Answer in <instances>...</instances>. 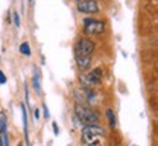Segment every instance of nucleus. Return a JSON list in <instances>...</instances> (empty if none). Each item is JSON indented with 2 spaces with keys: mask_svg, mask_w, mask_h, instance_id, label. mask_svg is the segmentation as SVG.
Masks as SVG:
<instances>
[{
  "mask_svg": "<svg viewBox=\"0 0 158 146\" xmlns=\"http://www.w3.org/2000/svg\"><path fill=\"white\" fill-rule=\"evenodd\" d=\"M82 140L86 146H101L104 142V130L100 126H84Z\"/></svg>",
  "mask_w": 158,
  "mask_h": 146,
  "instance_id": "1",
  "label": "nucleus"
},
{
  "mask_svg": "<svg viewBox=\"0 0 158 146\" xmlns=\"http://www.w3.org/2000/svg\"><path fill=\"white\" fill-rule=\"evenodd\" d=\"M75 114H76L78 121L84 123L85 126H98L100 116L95 110L86 107L84 104H76L75 105Z\"/></svg>",
  "mask_w": 158,
  "mask_h": 146,
  "instance_id": "2",
  "label": "nucleus"
},
{
  "mask_svg": "<svg viewBox=\"0 0 158 146\" xmlns=\"http://www.w3.org/2000/svg\"><path fill=\"white\" fill-rule=\"evenodd\" d=\"M84 31L88 35H100L106 31V23L97 19H85Z\"/></svg>",
  "mask_w": 158,
  "mask_h": 146,
  "instance_id": "3",
  "label": "nucleus"
},
{
  "mask_svg": "<svg viewBox=\"0 0 158 146\" xmlns=\"http://www.w3.org/2000/svg\"><path fill=\"white\" fill-rule=\"evenodd\" d=\"M76 50H78V56H81V57H91V54H92L94 50H95V45H94V43H92L91 39L82 38L78 43V48H76Z\"/></svg>",
  "mask_w": 158,
  "mask_h": 146,
  "instance_id": "4",
  "label": "nucleus"
},
{
  "mask_svg": "<svg viewBox=\"0 0 158 146\" xmlns=\"http://www.w3.org/2000/svg\"><path fill=\"white\" fill-rule=\"evenodd\" d=\"M76 9H78L81 13H97L100 10L98 7V3L95 0H81L76 5Z\"/></svg>",
  "mask_w": 158,
  "mask_h": 146,
  "instance_id": "5",
  "label": "nucleus"
},
{
  "mask_svg": "<svg viewBox=\"0 0 158 146\" xmlns=\"http://www.w3.org/2000/svg\"><path fill=\"white\" fill-rule=\"evenodd\" d=\"M84 80L88 82V85H92V86H97V85L101 83V79H102V69L97 67L94 69L92 72L88 73V76L86 78H82Z\"/></svg>",
  "mask_w": 158,
  "mask_h": 146,
  "instance_id": "6",
  "label": "nucleus"
},
{
  "mask_svg": "<svg viewBox=\"0 0 158 146\" xmlns=\"http://www.w3.org/2000/svg\"><path fill=\"white\" fill-rule=\"evenodd\" d=\"M76 64H78L79 70H82V72L88 70L89 66H91V57H81V56H78L76 57Z\"/></svg>",
  "mask_w": 158,
  "mask_h": 146,
  "instance_id": "7",
  "label": "nucleus"
},
{
  "mask_svg": "<svg viewBox=\"0 0 158 146\" xmlns=\"http://www.w3.org/2000/svg\"><path fill=\"white\" fill-rule=\"evenodd\" d=\"M107 117H108V121H110V127L114 129V127H116V117H114V112L111 108L107 110Z\"/></svg>",
  "mask_w": 158,
  "mask_h": 146,
  "instance_id": "8",
  "label": "nucleus"
},
{
  "mask_svg": "<svg viewBox=\"0 0 158 146\" xmlns=\"http://www.w3.org/2000/svg\"><path fill=\"white\" fill-rule=\"evenodd\" d=\"M22 120H23V126H25V137L28 142V126H27V111H25V105H22Z\"/></svg>",
  "mask_w": 158,
  "mask_h": 146,
  "instance_id": "9",
  "label": "nucleus"
},
{
  "mask_svg": "<svg viewBox=\"0 0 158 146\" xmlns=\"http://www.w3.org/2000/svg\"><path fill=\"white\" fill-rule=\"evenodd\" d=\"M19 50H21V53H22V54H25V56H29V54H31V50H29V44H28V43H22V44H21V47H19Z\"/></svg>",
  "mask_w": 158,
  "mask_h": 146,
  "instance_id": "10",
  "label": "nucleus"
},
{
  "mask_svg": "<svg viewBox=\"0 0 158 146\" xmlns=\"http://www.w3.org/2000/svg\"><path fill=\"white\" fill-rule=\"evenodd\" d=\"M6 130V116L3 111H0V133Z\"/></svg>",
  "mask_w": 158,
  "mask_h": 146,
  "instance_id": "11",
  "label": "nucleus"
},
{
  "mask_svg": "<svg viewBox=\"0 0 158 146\" xmlns=\"http://www.w3.org/2000/svg\"><path fill=\"white\" fill-rule=\"evenodd\" d=\"M32 83H34L35 91L40 92V76H38V72L34 73V76H32Z\"/></svg>",
  "mask_w": 158,
  "mask_h": 146,
  "instance_id": "12",
  "label": "nucleus"
},
{
  "mask_svg": "<svg viewBox=\"0 0 158 146\" xmlns=\"http://www.w3.org/2000/svg\"><path fill=\"white\" fill-rule=\"evenodd\" d=\"M13 22H15V26H19V15L18 13H13Z\"/></svg>",
  "mask_w": 158,
  "mask_h": 146,
  "instance_id": "13",
  "label": "nucleus"
},
{
  "mask_svg": "<svg viewBox=\"0 0 158 146\" xmlns=\"http://www.w3.org/2000/svg\"><path fill=\"white\" fill-rule=\"evenodd\" d=\"M6 80H7V79H6V76H5V73L2 72V70H0V83L3 85V83H6Z\"/></svg>",
  "mask_w": 158,
  "mask_h": 146,
  "instance_id": "14",
  "label": "nucleus"
},
{
  "mask_svg": "<svg viewBox=\"0 0 158 146\" xmlns=\"http://www.w3.org/2000/svg\"><path fill=\"white\" fill-rule=\"evenodd\" d=\"M53 130H54V135H59V127L56 123H53Z\"/></svg>",
  "mask_w": 158,
  "mask_h": 146,
  "instance_id": "15",
  "label": "nucleus"
},
{
  "mask_svg": "<svg viewBox=\"0 0 158 146\" xmlns=\"http://www.w3.org/2000/svg\"><path fill=\"white\" fill-rule=\"evenodd\" d=\"M43 108H44V116L45 117H48V110H47V105H44Z\"/></svg>",
  "mask_w": 158,
  "mask_h": 146,
  "instance_id": "16",
  "label": "nucleus"
},
{
  "mask_svg": "<svg viewBox=\"0 0 158 146\" xmlns=\"http://www.w3.org/2000/svg\"><path fill=\"white\" fill-rule=\"evenodd\" d=\"M0 146H3V143H2V139H0Z\"/></svg>",
  "mask_w": 158,
  "mask_h": 146,
  "instance_id": "17",
  "label": "nucleus"
},
{
  "mask_svg": "<svg viewBox=\"0 0 158 146\" xmlns=\"http://www.w3.org/2000/svg\"><path fill=\"white\" fill-rule=\"evenodd\" d=\"M18 146H23V145H22V143H19V145H18Z\"/></svg>",
  "mask_w": 158,
  "mask_h": 146,
  "instance_id": "18",
  "label": "nucleus"
},
{
  "mask_svg": "<svg viewBox=\"0 0 158 146\" xmlns=\"http://www.w3.org/2000/svg\"><path fill=\"white\" fill-rule=\"evenodd\" d=\"M78 2H81V0H78Z\"/></svg>",
  "mask_w": 158,
  "mask_h": 146,
  "instance_id": "19",
  "label": "nucleus"
}]
</instances>
